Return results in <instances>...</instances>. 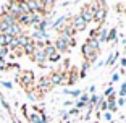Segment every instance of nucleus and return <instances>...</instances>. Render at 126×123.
<instances>
[{"label":"nucleus","instance_id":"f257e3e1","mask_svg":"<svg viewBox=\"0 0 126 123\" xmlns=\"http://www.w3.org/2000/svg\"><path fill=\"white\" fill-rule=\"evenodd\" d=\"M97 10V2H89V3H84L79 11V16L84 19V23H92L94 21V13Z\"/></svg>","mask_w":126,"mask_h":123},{"label":"nucleus","instance_id":"f03ea898","mask_svg":"<svg viewBox=\"0 0 126 123\" xmlns=\"http://www.w3.org/2000/svg\"><path fill=\"white\" fill-rule=\"evenodd\" d=\"M16 81L29 92V88L34 86V73L32 71H21L16 75Z\"/></svg>","mask_w":126,"mask_h":123},{"label":"nucleus","instance_id":"7ed1b4c3","mask_svg":"<svg viewBox=\"0 0 126 123\" xmlns=\"http://www.w3.org/2000/svg\"><path fill=\"white\" fill-rule=\"evenodd\" d=\"M107 2H97V10L94 13V23H97L99 26H102L107 18V13H108V8H107Z\"/></svg>","mask_w":126,"mask_h":123},{"label":"nucleus","instance_id":"20e7f679","mask_svg":"<svg viewBox=\"0 0 126 123\" xmlns=\"http://www.w3.org/2000/svg\"><path fill=\"white\" fill-rule=\"evenodd\" d=\"M34 112L29 113V117H28V120H29L31 123H48V118L45 117L44 110L39 107H32Z\"/></svg>","mask_w":126,"mask_h":123},{"label":"nucleus","instance_id":"39448f33","mask_svg":"<svg viewBox=\"0 0 126 123\" xmlns=\"http://www.w3.org/2000/svg\"><path fill=\"white\" fill-rule=\"evenodd\" d=\"M81 53H82V57H84V60H86V62H89L91 65H92L94 62L97 60V57H99V52H95L94 49H91L86 42L82 44V47H81Z\"/></svg>","mask_w":126,"mask_h":123},{"label":"nucleus","instance_id":"423d86ee","mask_svg":"<svg viewBox=\"0 0 126 123\" xmlns=\"http://www.w3.org/2000/svg\"><path fill=\"white\" fill-rule=\"evenodd\" d=\"M48 81H50L52 88L53 86H60V84H63V83H66V73H63V71H60V70H55L48 75Z\"/></svg>","mask_w":126,"mask_h":123},{"label":"nucleus","instance_id":"0eeeda50","mask_svg":"<svg viewBox=\"0 0 126 123\" xmlns=\"http://www.w3.org/2000/svg\"><path fill=\"white\" fill-rule=\"evenodd\" d=\"M70 24H71V28L74 29V33H81V31H84L86 28H87V24H86L84 19L79 16V13L70 18Z\"/></svg>","mask_w":126,"mask_h":123},{"label":"nucleus","instance_id":"6e6552de","mask_svg":"<svg viewBox=\"0 0 126 123\" xmlns=\"http://www.w3.org/2000/svg\"><path fill=\"white\" fill-rule=\"evenodd\" d=\"M79 79V71L76 67H71V70L66 71V84L68 86H74Z\"/></svg>","mask_w":126,"mask_h":123},{"label":"nucleus","instance_id":"1a4fd4ad","mask_svg":"<svg viewBox=\"0 0 126 123\" xmlns=\"http://www.w3.org/2000/svg\"><path fill=\"white\" fill-rule=\"evenodd\" d=\"M52 44H53V47L57 49V52H58L60 55H62V53H65V52H70V47H68V44H66L65 41H63V39L60 37V36H58V37H57L55 41L52 42Z\"/></svg>","mask_w":126,"mask_h":123},{"label":"nucleus","instance_id":"9d476101","mask_svg":"<svg viewBox=\"0 0 126 123\" xmlns=\"http://www.w3.org/2000/svg\"><path fill=\"white\" fill-rule=\"evenodd\" d=\"M31 58H32V62H36L37 65H45V62H47V57H45L44 50H39V49L34 50V53L31 55Z\"/></svg>","mask_w":126,"mask_h":123},{"label":"nucleus","instance_id":"9b49d317","mask_svg":"<svg viewBox=\"0 0 126 123\" xmlns=\"http://www.w3.org/2000/svg\"><path fill=\"white\" fill-rule=\"evenodd\" d=\"M5 34H7V36H11V37H18V36L23 34V28L19 26L18 23H15V24H11V26L5 31Z\"/></svg>","mask_w":126,"mask_h":123},{"label":"nucleus","instance_id":"f8f14e48","mask_svg":"<svg viewBox=\"0 0 126 123\" xmlns=\"http://www.w3.org/2000/svg\"><path fill=\"white\" fill-rule=\"evenodd\" d=\"M44 53H45V57H47V60L50 58L52 55H55L57 53V49L53 47V44L50 41H45V47H44Z\"/></svg>","mask_w":126,"mask_h":123},{"label":"nucleus","instance_id":"ddd939ff","mask_svg":"<svg viewBox=\"0 0 126 123\" xmlns=\"http://www.w3.org/2000/svg\"><path fill=\"white\" fill-rule=\"evenodd\" d=\"M66 19H68V15H62V16H58V18H57L55 21L50 24V28H52V29H57V31H58L60 28H62L65 23H66Z\"/></svg>","mask_w":126,"mask_h":123},{"label":"nucleus","instance_id":"4468645a","mask_svg":"<svg viewBox=\"0 0 126 123\" xmlns=\"http://www.w3.org/2000/svg\"><path fill=\"white\" fill-rule=\"evenodd\" d=\"M118 58H120V53L118 52H111L110 55L107 57V60H104V65H105V67H113V65H115V62Z\"/></svg>","mask_w":126,"mask_h":123},{"label":"nucleus","instance_id":"2eb2a0df","mask_svg":"<svg viewBox=\"0 0 126 123\" xmlns=\"http://www.w3.org/2000/svg\"><path fill=\"white\" fill-rule=\"evenodd\" d=\"M16 39H18V44H19V47H21V49L24 47V45H28L31 41H32V39L29 37V34H26V33H23L21 36H18Z\"/></svg>","mask_w":126,"mask_h":123},{"label":"nucleus","instance_id":"dca6fc26","mask_svg":"<svg viewBox=\"0 0 126 123\" xmlns=\"http://www.w3.org/2000/svg\"><path fill=\"white\" fill-rule=\"evenodd\" d=\"M34 50H36V42H34V41H31L28 45H24V47H23V53H24V55H28V57L32 55Z\"/></svg>","mask_w":126,"mask_h":123},{"label":"nucleus","instance_id":"f3484780","mask_svg":"<svg viewBox=\"0 0 126 123\" xmlns=\"http://www.w3.org/2000/svg\"><path fill=\"white\" fill-rule=\"evenodd\" d=\"M107 36H108V28H104V26H102L99 29V37H97V39H99V42H100V45L107 42Z\"/></svg>","mask_w":126,"mask_h":123},{"label":"nucleus","instance_id":"a211bd4d","mask_svg":"<svg viewBox=\"0 0 126 123\" xmlns=\"http://www.w3.org/2000/svg\"><path fill=\"white\" fill-rule=\"evenodd\" d=\"M86 44L89 45L91 49H94L95 52H99V50H100V42H99V39H91V37H87Z\"/></svg>","mask_w":126,"mask_h":123},{"label":"nucleus","instance_id":"6ab92c4d","mask_svg":"<svg viewBox=\"0 0 126 123\" xmlns=\"http://www.w3.org/2000/svg\"><path fill=\"white\" fill-rule=\"evenodd\" d=\"M107 42H108V44H110V42H113V44H116V42H118V39H116V28H111V29H108Z\"/></svg>","mask_w":126,"mask_h":123},{"label":"nucleus","instance_id":"aec40b11","mask_svg":"<svg viewBox=\"0 0 126 123\" xmlns=\"http://www.w3.org/2000/svg\"><path fill=\"white\" fill-rule=\"evenodd\" d=\"M89 67H91V63L84 60V63L81 65V70H79V78H86V75H87V70H89Z\"/></svg>","mask_w":126,"mask_h":123},{"label":"nucleus","instance_id":"412c9836","mask_svg":"<svg viewBox=\"0 0 126 123\" xmlns=\"http://www.w3.org/2000/svg\"><path fill=\"white\" fill-rule=\"evenodd\" d=\"M0 104L3 105V108H5V110H7L8 113H10L11 117H13V112H11V107H10V104H8V102H7V99H5V97L2 96V94H0Z\"/></svg>","mask_w":126,"mask_h":123},{"label":"nucleus","instance_id":"4be33fe9","mask_svg":"<svg viewBox=\"0 0 126 123\" xmlns=\"http://www.w3.org/2000/svg\"><path fill=\"white\" fill-rule=\"evenodd\" d=\"M100 99H102V97H99L97 94H91V96H89V104L95 107V105H97V104L100 102Z\"/></svg>","mask_w":126,"mask_h":123},{"label":"nucleus","instance_id":"5701e85b","mask_svg":"<svg viewBox=\"0 0 126 123\" xmlns=\"http://www.w3.org/2000/svg\"><path fill=\"white\" fill-rule=\"evenodd\" d=\"M47 62H50V63H58V62H62V55H60V53L57 52L55 55H52L50 58L47 60Z\"/></svg>","mask_w":126,"mask_h":123},{"label":"nucleus","instance_id":"b1692460","mask_svg":"<svg viewBox=\"0 0 126 123\" xmlns=\"http://www.w3.org/2000/svg\"><path fill=\"white\" fill-rule=\"evenodd\" d=\"M10 55V49L8 47H0V58H7Z\"/></svg>","mask_w":126,"mask_h":123},{"label":"nucleus","instance_id":"393cba45","mask_svg":"<svg viewBox=\"0 0 126 123\" xmlns=\"http://www.w3.org/2000/svg\"><path fill=\"white\" fill-rule=\"evenodd\" d=\"M79 102H82V104H89V94L87 92H84V94H81V96H79Z\"/></svg>","mask_w":126,"mask_h":123},{"label":"nucleus","instance_id":"a878e982","mask_svg":"<svg viewBox=\"0 0 126 123\" xmlns=\"http://www.w3.org/2000/svg\"><path fill=\"white\" fill-rule=\"evenodd\" d=\"M113 92H115V91H113V86H111V83H110V84H108V88L105 89V92H104V97H110Z\"/></svg>","mask_w":126,"mask_h":123},{"label":"nucleus","instance_id":"bb28decb","mask_svg":"<svg viewBox=\"0 0 126 123\" xmlns=\"http://www.w3.org/2000/svg\"><path fill=\"white\" fill-rule=\"evenodd\" d=\"M118 96L120 97H125L126 96V81L123 83L121 86H120V91H118Z\"/></svg>","mask_w":126,"mask_h":123},{"label":"nucleus","instance_id":"cd10ccee","mask_svg":"<svg viewBox=\"0 0 126 123\" xmlns=\"http://www.w3.org/2000/svg\"><path fill=\"white\" fill-rule=\"evenodd\" d=\"M7 67H8L7 58H0V71H7Z\"/></svg>","mask_w":126,"mask_h":123},{"label":"nucleus","instance_id":"c85d7f7f","mask_svg":"<svg viewBox=\"0 0 126 123\" xmlns=\"http://www.w3.org/2000/svg\"><path fill=\"white\" fill-rule=\"evenodd\" d=\"M68 94H70L71 97H79L82 92H81V89H70V92H68Z\"/></svg>","mask_w":126,"mask_h":123},{"label":"nucleus","instance_id":"c756f323","mask_svg":"<svg viewBox=\"0 0 126 123\" xmlns=\"http://www.w3.org/2000/svg\"><path fill=\"white\" fill-rule=\"evenodd\" d=\"M0 84L3 88H7V89H13V83L11 81H0Z\"/></svg>","mask_w":126,"mask_h":123},{"label":"nucleus","instance_id":"7c9ffc66","mask_svg":"<svg viewBox=\"0 0 126 123\" xmlns=\"http://www.w3.org/2000/svg\"><path fill=\"white\" fill-rule=\"evenodd\" d=\"M21 110H23V117L28 120V117H29V112H28V107L26 105H21Z\"/></svg>","mask_w":126,"mask_h":123},{"label":"nucleus","instance_id":"2f4dec72","mask_svg":"<svg viewBox=\"0 0 126 123\" xmlns=\"http://www.w3.org/2000/svg\"><path fill=\"white\" fill-rule=\"evenodd\" d=\"M118 79H120V73H113V75H111V79H110V83L113 84V83H116Z\"/></svg>","mask_w":126,"mask_h":123},{"label":"nucleus","instance_id":"473e14b6","mask_svg":"<svg viewBox=\"0 0 126 123\" xmlns=\"http://www.w3.org/2000/svg\"><path fill=\"white\" fill-rule=\"evenodd\" d=\"M104 118H105V122H107V123H110L111 122V113L110 112H105L104 113Z\"/></svg>","mask_w":126,"mask_h":123},{"label":"nucleus","instance_id":"72a5a7b5","mask_svg":"<svg viewBox=\"0 0 126 123\" xmlns=\"http://www.w3.org/2000/svg\"><path fill=\"white\" fill-rule=\"evenodd\" d=\"M74 105H76L74 108H78V110H79V108H82V107H86V104H82V102H79V101L74 102Z\"/></svg>","mask_w":126,"mask_h":123},{"label":"nucleus","instance_id":"f704fd0d","mask_svg":"<svg viewBox=\"0 0 126 123\" xmlns=\"http://www.w3.org/2000/svg\"><path fill=\"white\" fill-rule=\"evenodd\" d=\"M79 110L78 108H71V110H68V115H78Z\"/></svg>","mask_w":126,"mask_h":123},{"label":"nucleus","instance_id":"c9c22d12","mask_svg":"<svg viewBox=\"0 0 126 123\" xmlns=\"http://www.w3.org/2000/svg\"><path fill=\"white\" fill-rule=\"evenodd\" d=\"M68 117H70V115H68V112H66V110H63V112H62V120H66Z\"/></svg>","mask_w":126,"mask_h":123},{"label":"nucleus","instance_id":"e433bc0d","mask_svg":"<svg viewBox=\"0 0 126 123\" xmlns=\"http://www.w3.org/2000/svg\"><path fill=\"white\" fill-rule=\"evenodd\" d=\"M120 65H121V68H126V58H125V57L120 60Z\"/></svg>","mask_w":126,"mask_h":123},{"label":"nucleus","instance_id":"4c0bfd02","mask_svg":"<svg viewBox=\"0 0 126 123\" xmlns=\"http://www.w3.org/2000/svg\"><path fill=\"white\" fill-rule=\"evenodd\" d=\"M89 92H91V94H95V86H94V84L89 88Z\"/></svg>","mask_w":126,"mask_h":123},{"label":"nucleus","instance_id":"58836bf2","mask_svg":"<svg viewBox=\"0 0 126 123\" xmlns=\"http://www.w3.org/2000/svg\"><path fill=\"white\" fill-rule=\"evenodd\" d=\"M71 104H73V101H65V105H66V107H70Z\"/></svg>","mask_w":126,"mask_h":123},{"label":"nucleus","instance_id":"ea45409f","mask_svg":"<svg viewBox=\"0 0 126 123\" xmlns=\"http://www.w3.org/2000/svg\"><path fill=\"white\" fill-rule=\"evenodd\" d=\"M62 5H63V7H70V5H71V2H63Z\"/></svg>","mask_w":126,"mask_h":123},{"label":"nucleus","instance_id":"a19ab883","mask_svg":"<svg viewBox=\"0 0 126 123\" xmlns=\"http://www.w3.org/2000/svg\"><path fill=\"white\" fill-rule=\"evenodd\" d=\"M123 11H125V13H126V2H125V3H123Z\"/></svg>","mask_w":126,"mask_h":123},{"label":"nucleus","instance_id":"79ce46f5","mask_svg":"<svg viewBox=\"0 0 126 123\" xmlns=\"http://www.w3.org/2000/svg\"><path fill=\"white\" fill-rule=\"evenodd\" d=\"M13 123H16V122H15V120H13Z\"/></svg>","mask_w":126,"mask_h":123}]
</instances>
